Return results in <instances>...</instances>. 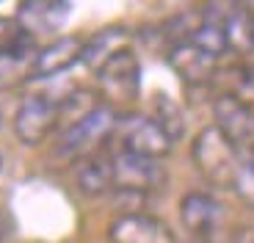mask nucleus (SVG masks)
<instances>
[{"label": "nucleus", "mask_w": 254, "mask_h": 243, "mask_svg": "<svg viewBox=\"0 0 254 243\" xmlns=\"http://www.w3.org/2000/svg\"><path fill=\"white\" fill-rule=\"evenodd\" d=\"M190 152H193V163H196L199 174L207 182H213L218 188H235V177L238 169H241V152L216 124L204 127L193 138Z\"/></svg>", "instance_id": "nucleus-1"}, {"label": "nucleus", "mask_w": 254, "mask_h": 243, "mask_svg": "<svg viewBox=\"0 0 254 243\" xmlns=\"http://www.w3.org/2000/svg\"><path fill=\"white\" fill-rule=\"evenodd\" d=\"M116 111L114 105H100L94 108L89 116H83L80 122L69 124V127L61 133L56 144V155L64 160H80L86 155H94V149L100 147L102 141L114 135L116 127Z\"/></svg>", "instance_id": "nucleus-2"}, {"label": "nucleus", "mask_w": 254, "mask_h": 243, "mask_svg": "<svg viewBox=\"0 0 254 243\" xmlns=\"http://www.w3.org/2000/svg\"><path fill=\"white\" fill-rule=\"evenodd\" d=\"M97 86L111 103L127 105L141 91V64L130 47H116L97 66Z\"/></svg>", "instance_id": "nucleus-3"}, {"label": "nucleus", "mask_w": 254, "mask_h": 243, "mask_svg": "<svg viewBox=\"0 0 254 243\" xmlns=\"http://www.w3.org/2000/svg\"><path fill=\"white\" fill-rule=\"evenodd\" d=\"M114 135L119 152L141 155V158H152V160H160L163 155H169V149L174 144L152 122V116L144 114H122L116 119Z\"/></svg>", "instance_id": "nucleus-4"}, {"label": "nucleus", "mask_w": 254, "mask_h": 243, "mask_svg": "<svg viewBox=\"0 0 254 243\" xmlns=\"http://www.w3.org/2000/svg\"><path fill=\"white\" fill-rule=\"evenodd\" d=\"M58 124H61V100H53L45 91L28 94L25 100L17 105V114H14V133H17L19 144H25V147L42 144Z\"/></svg>", "instance_id": "nucleus-5"}, {"label": "nucleus", "mask_w": 254, "mask_h": 243, "mask_svg": "<svg viewBox=\"0 0 254 243\" xmlns=\"http://www.w3.org/2000/svg\"><path fill=\"white\" fill-rule=\"evenodd\" d=\"M111 160H114V188H119V191L146 196L149 191L163 185V180H166L160 160L119 152V149L111 155Z\"/></svg>", "instance_id": "nucleus-6"}, {"label": "nucleus", "mask_w": 254, "mask_h": 243, "mask_svg": "<svg viewBox=\"0 0 254 243\" xmlns=\"http://www.w3.org/2000/svg\"><path fill=\"white\" fill-rule=\"evenodd\" d=\"M216 127L235 144L238 152H254V108L229 94H218L213 103Z\"/></svg>", "instance_id": "nucleus-7"}, {"label": "nucleus", "mask_w": 254, "mask_h": 243, "mask_svg": "<svg viewBox=\"0 0 254 243\" xmlns=\"http://www.w3.org/2000/svg\"><path fill=\"white\" fill-rule=\"evenodd\" d=\"M111 243H177L172 227L149 213H122L111 221Z\"/></svg>", "instance_id": "nucleus-8"}, {"label": "nucleus", "mask_w": 254, "mask_h": 243, "mask_svg": "<svg viewBox=\"0 0 254 243\" xmlns=\"http://www.w3.org/2000/svg\"><path fill=\"white\" fill-rule=\"evenodd\" d=\"M169 64H172V69L188 86H202L216 75L218 58L210 56L207 50H202L193 39H185V42L172 45V50H169Z\"/></svg>", "instance_id": "nucleus-9"}, {"label": "nucleus", "mask_w": 254, "mask_h": 243, "mask_svg": "<svg viewBox=\"0 0 254 243\" xmlns=\"http://www.w3.org/2000/svg\"><path fill=\"white\" fill-rule=\"evenodd\" d=\"M86 56V39L80 36H58L56 42H50L47 47L33 56L31 75L33 77H50L58 72H66L69 66H75L80 58Z\"/></svg>", "instance_id": "nucleus-10"}, {"label": "nucleus", "mask_w": 254, "mask_h": 243, "mask_svg": "<svg viewBox=\"0 0 254 243\" xmlns=\"http://www.w3.org/2000/svg\"><path fill=\"white\" fill-rule=\"evenodd\" d=\"M75 185L86 196H102L114 188V160L111 155H86L75 166Z\"/></svg>", "instance_id": "nucleus-11"}, {"label": "nucleus", "mask_w": 254, "mask_h": 243, "mask_svg": "<svg viewBox=\"0 0 254 243\" xmlns=\"http://www.w3.org/2000/svg\"><path fill=\"white\" fill-rule=\"evenodd\" d=\"M218 216H221V207L210 193L202 191H190L183 196V205H180V218L183 224L188 227V232L193 235H210L218 224Z\"/></svg>", "instance_id": "nucleus-12"}, {"label": "nucleus", "mask_w": 254, "mask_h": 243, "mask_svg": "<svg viewBox=\"0 0 254 243\" xmlns=\"http://www.w3.org/2000/svg\"><path fill=\"white\" fill-rule=\"evenodd\" d=\"M69 14V3H22L19 25L33 36V31H56Z\"/></svg>", "instance_id": "nucleus-13"}, {"label": "nucleus", "mask_w": 254, "mask_h": 243, "mask_svg": "<svg viewBox=\"0 0 254 243\" xmlns=\"http://www.w3.org/2000/svg\"><path fill=\"white\" fill-rule=\"evenodd\" d=\"M149 116H152V122L172 141H177L180 135L185 133V116H183L180 105L174 103L172 97H166V94L155 97V100H152V114H149Z\"/></svg>", "instance_id": "nucleus-14"}, {"label": "nucleus", "mask_w": 254, "mask_h": 243, "mask_svg": "<svg viewBox=\"0 0 254 243\" xmlns=\"http://www.w3.org/2000/svg\"><path fill=\"white\" fill-rule=\"evenodd\" d=\"M227 80H229V91H224V94L235 97V100L254 108V66L246 64L232 66V69H227Z\"/></svg>", "instance_id": "nucleus-15"}, {"label": "nucleus", "mask_w": 254, "mask_h": 243, "mask_svg": "<svg viewBox=\"0 0 254 243\" xmlns=\"http://www.w3.org/2000/svg\"><path fill=\"white\" fill-rule=\"evenodd\" d=\"M232 191H235L249 207H254V152H241V169H238L235 188H232Z\"/></svg>", "instance_id": "nucleus-16"}, {"label": "nucleus", "mask_w": 254, "mask_h": 243, "mask_svg": "<svg viewBox=\"0 0 254 243\" xmlns=\"http://www.w3.org/2000/svg\"><path fill=\"white\" fill-rule=\"evenodd\" d=\"M0 241H3V218H0Z\"/></svg>", "instance_id": "nucleus-17"}, {"label": "nucleus", "mask_w": 254, "mask_h": 243, "mask_svg": "<svg viewBox=\"0 0 254 243\" xmlns=\"http://www.w3.org/2000/svg\"><path fill=\"white\" fill-rule=\"evenodd\" d=\"M252 47H254V22H252Z\"/></svg>", "instance_id": "nucleus-18"}, {"label": "nucleus", "mask_w": 254, "mask_h": 243, "mask_svg": "<svg viewBox=\"0 0 254 243\" xmlns=\"http://www.w3.org/2000/svg\"><path fill=\"white\" fill-rule=\"evenodd\" d=\"M0 172H3V155H0Z\"/></svg>", "instance_id": "nucleus-19"}, {"label": "nucleus", "mask_w": 254, "mask_h": 243, "mask_svg": "<svg viewBox=\"0 0 254 243\" xmlns=\"http://www.w3.org/2000/svg\"><path fill=\"white\" fill-rule=\"evenodd\" d=\"M0 127H3V116H0Z\"/></svg>", "instance_id": "nucleus-20"}]
</instances>
